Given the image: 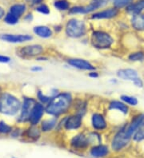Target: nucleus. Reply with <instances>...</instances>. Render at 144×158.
Returning a JSON list of instances; mask_svg holds the SVG:
<instances>
[{
  "label": "nucleus",
  "mask_w": 144,
  "mask_h": 158,
  "mask_svg": "<svg viewBox=\"0 0 144 158\" xmlns=\"http://www.w3.org/2000/svg\"><path fill=\"white\" fill-rule=\"evenodd\" d=\"M71 95L68 93H63L55 97L48 103L46 110L48 114L54 116L63 114L69 109L71 104Z\"/></svg>",
  "instance_id": "1"
},
{
  "label": "nucleus",
  "mask_w": 144,
  "mask_h": 158,
  "mask_svg": "<svg viewBox=\"0 0 144 158\" xmlns=\"http://www.w3.org/2000/svg\"><path fill=\"white\" fill-rule=\"evenodd\" d=\"M21 107L20 102L13 95L3 94L0 97V112L6 115H15Z\"/></svg>",
  "instance_id": "2"
},
{
  "label": "nucleus",
  "mask_w": 144,
  "mask_h": 158,
  "mask_svg": "<svg viewBox=\"0 0 144 158\" xmlns=\"http://www.w3.org/2000/svg\"><path fill=\"white\" fill-rule=\"evenodd\" d=\"M66 33L68 36L72 38H79L86 33V26L83 21L80 20L71 19L68 21L66 27Z\"/></svg>",
  "instance_id": "3"
},
{
  "label": "nucleus",
  "mask_w": 144,
  "mask_h": 158,
  "mask_svg": "<svg viewBox=\"0 0 144 158\" xmlns=\"http://www.w3.org/2000/svg\"><path fill=\"white\" fill-rule=\"evenodd\" d=\"M91 43L98 49L109 48L113 43V39L102 31H94L91 36Z\"/></svg>",
  "instance_id": "4"
},
{
  "label": "nucleus",
  "mask_w": 144,
  "mask_h": 158,
  "mask_svg": "<svg viewBox=\"0 0 144 158\" xmlns=\"http://www.w3.org/2000/svg\"><path fill=\"white\" fill-rule=\"evenodd\" d=\"M131 138H129L125 132V126H123L121 130L115 135L112 141V148L116 151L121 150L124 148L130 141Z\"/></svg>",
  "instance_id": "5"
},
{
  "label": "nucleus",
  "mask_w": 144,
  "mask_h": 158,
  "mask_svg": "<svg viewBox=\"0 0 144 158\" xmlns=\"http://www.w3.org/2000/svg\"><path fill=\"white\" fill-rule=\"evenodd\" d=\"M144 122V114H138L134 116L131 120V123L128 125H125V132L129 138H131L132 136L137 131V129L140 126L141 124Z\"/></svg>",
  "instance_id": "6"
},
{
  "label": "nucleus",
  "mask_w": 144,
  "mask_h": 158,
  "mask_svg": "<svg viewBox=\"0 0 144 158\" xmlns=\"http://www.w3.org/2000/svg\"><path fill=\"white\" fill-rule=\"evenodd\" d=\"M0 39L6 41L8 43H23L32 39V37L28 35H10V34H2L0 35Z\"/></svg>",
  "instance_id": "7"
},
{
  "label": "nucleus",
  "mask_w": 144,
  "mask_h": 158,
  "mask_svg": "<svg viewBox=\"0 0 144 158\" xmlns=\"http://www.w3.org/2000/svg\"><path fill=\"white\" fill-rule=\"evenodd\" d=\"M44 113V108L42 105L39 103H36L34 106L32 110H31L30 116H29V121L32 125H36L39 122V121L42 118V115Z\"/></svg>",
  "instance_id": "8"
},
{
  "label": "nucleus",
  "mask_w": 144,
  "mask_h": 158,
  "mask_svg": "<svg viewBox=\"0 0 144 158\" xmlns=\"http://www.w3.org/2000/svg\"><path fill=\"white\" fill-rule=\"evenodd\" d=\"M42 47L39 45H32V46H24L23 48L19 50V54L22 56L26 58V57H34L37 56L42 52Z\"/></svg>",
  "instance_id": "9"
},
{
  "label": "nucleus",
  "mask_w": 144,
  "mask_h": 158,
  "mask_svg": "<svg viewBox=\"0 0 144 158\" xmlns=\"http://www.w3.org/2000/svg\"><path fill=\"white\" fill-rule=\"evenodd\" d=\"M35 105V100L31 98H25L23 102V106H22L21 115H20V120L22 121H27L29 120V116L31 114L33 107Z\"/></svg>",
  "instance_id": "10"
},
{
  "label": "nucleus",
  "mask_w": 144,
  "mask_h": 158,
  "mask_svg": "<svg viewBox=\"0 0 144 158\" xmlns=\"http://www.w3.org/2000/svg\"><path fill=\"white\" fill-rule=\"evenodd\" d=\"M118 77H120L123 80H127V81H131L134 82L138 77V73L137 70L134 69H123L119 70L117 73Z\"/></svg>",
  "instance_id": "11"
},
{
  "label": "nucleus",
  "mask_w": 144,
  "mask_h": 158,
  "mask_svg": "<svg viewBox=\"0 0 144 158\" xmlns=\"http://www.w3.org/2000/svg\"><path fill=\"white\" fill-rule=\"evenodd\" d=\"M68 63L71 66L80 69H84V70H93V69H94V67L90 62L83 59H78V58H76V59H70L68 60Z\"/></svg>",
  "instance_id": "12"
},
{
  "label": "nucleus",
  "mask_w": 144,
  "mask_h": 158,
  "mask_svg": "<svg viewBox=\"0 0 144 158\" xmlns=\"http://www.w3.org/2000/svg\"><path fill=\"white\" fill-rule=\"evenodd\" d=\"M119 13L117 8H109L107 10H103V11L98 12L92 15L93 19H111V18L115 17Z\"/></svg>",
  "instance_id": "13"
},
{
  "label": "nucleus",
  "mask_w": 144,
  "mask_h": 158,
  "mask_svg": "<svg viewBox=\"0 0 144 158\" xmlns=\"http://www.w3.org/2000/svg\"><path fill=\"white\" fill-rule=\"evenodd\" d=\"M82 124V117L80 115L71 116L65 122V128L67 130L76 129L81 126Z\"/></svg>",
  "instance_id": "14"
},
{
  "label": "nucleus",
  "mask_w": 144,
  "mask_h": 158,
  "mask_svg": "<svg viewBox=\"0 0 144 158\" xmlns=\"http://www.w3.org/2000/svg\"><path fill=\"white\" fill-rule=\"evenodd\" d=\"M132 27L136 31H144V14L133 15L131 19Z\"/></svg>",
  "instance_id": "15"
},
{
  "label": "nucleus",
  "mask_w": 144,
  "mask_h": 158,
  "mask_svg": "<svg viewBox=\"0 0 144 158\" xmlns=\"http://www.w3.org/2000/svg\"><path fill=\"white\" fill-rule=\"evenodd\" d=\"M108 3V0H91L88 6L84 7V13H90L99 8L105 6Z\"/></svg>",
  "instance_id": "16"
},
{
  "label": "nucleus",
  "mask_w": 144,
  "mask_h": 158,
  "mask_svg": "<svg viewBox=\"0 0 144 158\" xmlns=\"http://www.w3.org/2000/svg\"><path fill=\"white\" fill-rule=\"evenodd\" d=\"M126 10L131 15L141 14L144 11V0H139L134 3H131L128 6H127Z\"/></svg>",
  "instance_id": "17"
},
{
  "label": "nucleus",
  "mask_w": 144,
  "mask_h": 158,
  "mask_svg": "<svg viewBox=\"0 0 144 158\" xmlns=\"http://www.w3.org/2000/svg\"><path fill=\"white\" fill-rule=\"evenodd\" d=\"M92 125L93 127L98 130H102L107 127V123L101 114H95L92 117Z\"/></svg>",
  "instance_id": "18"
},
{
  "label": "nucleus",
  "mask_w": 144,
  "mask_h": 158,
  "mask_svg": "<svg viewBox=\"0 0 144 158\" xmlns=\"http://www.w3.org/2000/svg\"><path fill=\"white\" fill-rule=\"evenodd\" d=\"M108 152H109L108 148L107 146H105V145H97V146H94L91 149L90 154H91L92 156H94V157L100 158L105 156L107 154Z\"/></svg>",
  "instance_id": "19"
},
{
  "label": "nucleus",
  "mask_w": 144,
  "mask_h": 158,
  "mask_svg": "<svg viewBox=\"0 0 144 158\" xmlns=\"http://www.w3.org/2000/svg\"><path fill=\"white\" fill-rule=\"evenodd\" d=\"M88 138L85 137L83 135H78L74 137L71 141V145L76 148H85L88 145Z\"/></svg>",
  "instance_id": "20"
},
{
  "label": "nucleus",
  "mask_w": 144,
  "mask_h": 158,
  "mask_svg": "<svg viewBox=\"0 0 144 158\" xmlns=\"http://www.w3.org/2000/svg\"><path fill=\"white\" fill-rule=\"evenodd\" d=\"M34 32L41 38H50L52 35V31L46 26H38L34 28Z\"/></svg>",
  "instance_id": "21"
},
{
  "label": "nucleus",
  "mask_w": 144,
  "mask_h": 158,
  "mask_svg": "<svg viewBox=\"0 0 144 158\" xmlns=\"http://www.w3.org/2000/svg\"><path fill=\"white\" fill-rule=\"evenodd\" d=\"M110 110H117L123 113V114H127L128 113V106L125 104L124 102H119V101H114L110 104Z\"/></svg>",
  "instance_id": "22"
},
{
  "label": "nucleus",
  "mask_w": 144,
  "mask_h": 158,
  "mask_svg": "<svg viewBox=\"0 0 144 158\" xmlns=\"http://www.w3.org/2000/svg\"><path fill=\"white\" fill-rule=\"evenodd\" d=\"M26 5L24 4H15L10 7V13L13 14L14 15L19 18L26 11Z\"/></svg>",
  "instance_id": "23"
},
{
  "label": "nucleus",
  "mask_w": 144,
  "mask_h": 158,
  "mask_svg": "<svg viewBox=\"0 0 144 158\" xmlns=\"http://www.w3.org/2000/svg\"><path fill=\"white\" fill-rule=\"evenodd\" d=\"M56 125V119L55 118H51V119L46 120L42 122V131L47 132L51 130Z\"/></svg>",
  "instance_id": "24"
},
{
  "label": "nucleus",
  "mask_w": 144,
  "mask_h": 158,
  "mask_svg": "<svg viewBox=\"0 0 144 158\" xmlns=\"http://www.w3.org/2000/svg\"><path fill=\"white\" fill-rule=\"evenodd\" d=\"M121 100L124 102L125 104L130 105V106H135L138 105V101L135 97L129 96V95H123L121 96Z\"/></svg>",
  "instance_id": "25"
},
{
  "label": "nucleus",
  "mask_w": 144,
  "mask_h": 158,
  "mask_svg": "<svg viewBox=\"0 0 144 158\" xmlns=\"http://www.w3.org/2000/svg\"><path fill=\"white\" fill-rule=\"evenodd\" d=\"M129 60L131 62H143L144 53L142 51H138L131 54L128 57Z\"/></svg>",
  "instance_id": "26"
},
{
  "label": "nucleus",
  "mask_w": 144,
  "mask_h": 158,
  "mask_svg": "<svg viewBox=\"0 0 144 158\" xmlns=\"http://www.w3.org/2000/svg\"><path fill=\"white\" fill-rule=\"evenodd\" d=\"M134 140L135 141H141L144 140V122L137 129V131L134 134Z\"/></svg>",
  "instance_id": "27"
},
{
  "label": "nucleus",
  "mask_w": 144,
  "mask_h": 158,
  "mask_svg": "<svg viewBox=\"0 0 144 158\" xmlns=\"http://www.w3.org/2000/svg\"><path fill=\"white\" fill-rule=\"evenodd\" d=\"M4 22L10 25H15L19 22V18L9 12L4 17Z\"/></svg>",
  "instance_id": "28"
},
{
  "label": "nucleus",
  "mask_w": 144,
  "mask_h": 158,
  "mask_svg": "<svg viewBox=\"0 0 144 158\" xmlns=\"http://www.w3.org/2000/svg\"><path fill=\"white\" fill-rule=\"evenodd\" d=\"M55 7H56L59 10H66L69 8V2L66 0H58L54 3Z\"/></svg>",
  "instance_id": "29"
},
{
  "label": "nucleus",
  "mask_w": 144,
  "mask_h": 158,
  "mask_svg": "<svg viewBox=\"0 0 144 158\" xmlns=\"http://www.w3.org/2000/svg\"><path fill=\"white\" fill-rule=\"evenodd\" d=\"M132 0H114V5L115 7L117 9L128 6L131 3Z\"/></svg>",
  "instance_id": "30"
},
{
  "label": "nucleus",
  "mask_w": 144,
  "mask_h": 158,
  "mask_svg": "<svg viewBox=\"0 0 144 158\" xmlns=\"http://www.w3.org/2000/svg\"><path fill=\"white\" fill-rule=\"evenodd\" d=\"M11 131V127L5 122H0V133H8Z\"/></svg>",
  "instance_id": "31"
},
{
  "label": "nucleus",
  "mask_w": 144,
  "mask_h": 158,
  "mask_svg": "<svg viewBox=\"0 0 144 158\" xmlns=\"http://www.w3.org/2000/svg\"><path fill=\"white\" fill-rule=\"evenodd\" d=\"M36 10H38V12H40V13L43 14V15H48V14L50 13V10H49V8L46 5H44V4H42L36 8Z\"/></svg>",
  "instance_id": "32"
},
{
  "label": "nucleus",
  "mask_w": 144,
  "mask_h": 158,
  "mask_svg": "<svg viewBox=\"0 0 144 158\" xmlns=\"http://www.w3.org/2000/svg\"><path fill=\"white\" fill-rule=\"evenodd\" d=\"M38 98H39V100L41 101V102H42V103H46V102H50V98H49V97H46L45 96V95H43L42 94V93L39 91L38 94Z\"/></svg>",
  "instance_id": "33"
},
{
  "label": "nucleus",
  "mask_w": 144,
  "mask_h": 158,
  "mask_svg": "<svg viewBox=\"0 0 144 158\" xmlns=\"http://www.w3.org/2000/svg\"><path fill=\"white\" fill-rule=\"evenodd\" d=\"M28 135L29 137L36 138V137H39V132H38V129H31L28 132Z\"/></svg>",
  "instance_id": "34"
},
{
  "label": "nucleus",
  "mask_w": 144,
  "mask_h": 158,
  "mask_svg": "<svg viewBox=\"0 0 144 158\" xmlns=\"http://www.w3.org/2000/svg\"><path fill=\"white\" fill-rule=\"evenodd\" d=\"M71 14H85L84 13V7H81V6H76V7H73L70 10Z\"/></svg>",
  "instance_id": "35"
},
{
  "label": "nucleus",
  "mask_w": 144,
  "mask_h": 158,
  "mask_svg": "<svg viewBox=\"0 0 144 158\" xmlns=\"http://www.w3.org/2000/svg\"><path fill=\"white\" fill-rule=\"evenodd\" d=\"M133 83H134V85H135V86L138 87V88H142L144 85L143 81H142V79H141L140 77H138Z\"/></svg>",
  "instance_id": "36"
},
{
  "label": "nucleus",
  "mask_w": 144,
  "mask_h": 158,
  "mask_svg": "<svg viewBox=\"0 0 144 158\" xmlns=\"http://www.w3.org/2000/svg\"><path fill=\"white\" fill-rule=\"evenodd\" d=\"M10 62V58L7 56H2V55H0V62H2V63H7V62Z\"/></svg>",
  "instance_id": "37"
},
{
  "label": "nucleus",
  "mask_w": 144,
  "mask_h": 158,
  "mask_svg": "<svg viewBox=\"0 0 144 158\" xmlns=\"http://www.w3.org/2000/svg\"><path fill=\"white\" fill-rule=\"evenodd\" d=\"M4 15H5V11H4L3 8H2L1 6H0V19L3 17Z\"/></svg>",
  "instance_id": "38"
},
{
  "label": "nucleus",
  "mask_w": 144,
  "mask_h": 158,
  "mask_svg": "<svg viewBox=\"0 0 144 158\" xmlns=\"http://www.w3.org/2000/svg\"><path fill=\"white\" fill-rule=\"evenodd\" d=\"M31 70H32V71H41V70H42V68L36 67V66H35V67L31 68Z\"/></svg>",
  "instance_id": "39"
},
{
  "label": "nucleus",
  "mask_w": 144,
  "mask_h": 158,
  "mask_svg": "<svg viewBox=\"0 0 144 158\" xmlns=\"http://www.w3.org/2000/svg\"><path fill=\"white\" fill-rule=\"evenodd\" d=\"M25 19L26 20H31L32 19V15H30V14H29V15H27V16H26L25 17Z\"/></svg>",
  "instance_id": "40"
},
{
  "label": "nucleus",
  "mask_w": 144,
  "mask_h": 158,
  "mask_svg": "<svg viewBox=\"0 0 144 158\" xmlns=\"http://www.w3.org/2000/svg\"><path fill=\"white\" fill-rule=\"evenodd\" d=\"M90 77H98V74H97V73H91L90 74Z\"/></svg>",
  "instance_id": "41"
},
{
  "label": "nucleus",
  "mask_w": 144,
  "mask_h": 158,
  "mask_svg": "<svg viewBox=\"0 0 144 158\" xmlns=\"http://www.w3.org/2000/svg\"><path fill=\"white\" fill-rule=\"evenodd\" d=\"M27 2H32L33 1H34V0H27Z\"/></svg>",
  "instance_id": "42"
}]
</instances>
